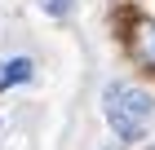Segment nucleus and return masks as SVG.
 Returning a JSON list of instances; mask_svg holds the SVG:
<instances>
[{
    "label": "nucleus",
    "mask_w": 155,
    "mask_h": 150,
    "mask_svg": "<svg viewBox=\"0 0 155 150\" xmlns=\"http://www.w3.org/2000/svg\"><path fill=\"white\" fill-rule=\"evenodd\" d=\"M124 44H129L133 62L146 75H155V18L151 13H133L129 22H124Z\"/></svg>",
    "instance_id": "f03ea898"
},
{
    "label": "nucleus",
    "mask_w": 155,
    "mask_h": 150,
    "mask_svg": "<svg viewBox=\"0 0 155 150\" xmlns=\"http://www.w3.org/2000/svg\"><path fill=\"white\" fill-rule=\"evenodd\" d=\"M31 80H36V62H31V58L0 62V93H5V88H18V84H31Z\"/></svg>",
    "instance_id": "7ed1b4c3"
},
{
    "label": "nucleus",
    "mask_w": 155,
    "mask_h": 150,
    "mask_svg": "<svg viewBox=\"0 0 155 150\" xmlns=\"http://www.w3.org/2000/svg\"><path fill=\"white\" fill-rule=\"evenodd\" d=\"M75 5H80V0H40V13H49L53 22H62V18L75 13Z\"/></svg>",
    "instance_id": "20e7f679"
},
{
    "label": "nucleus",
    "mask_w": 155,
    "mask_h": 150,
    "mask_svg": "<svg viewBox=\"0 0 155 150\" xmlns=\"http://www.w3.org/2000/svg\"><path fill=\"white\" fill-rule=\"evenodd\" d=\"M102 115L124 146H137L146 141V128L155 119V93L133 80H111L102 88Z\"/></svg>",
    "instance_id": "f257e3e1"
},
{
    "label": "nucleus",
    "mask_w": 155,
    "mask_h": 150,
    "mask_svg": "<svg viewBox=\"0 0 155 150\" xmlns=\"http://www.w3.org/2000/svg\"><path fill=\"white\" fill-rule=\"evenodd\" d=\"M120 5H137V0H120Z\"/></svg>",
    "instance_id": "39448f33"
}]
</instances>
